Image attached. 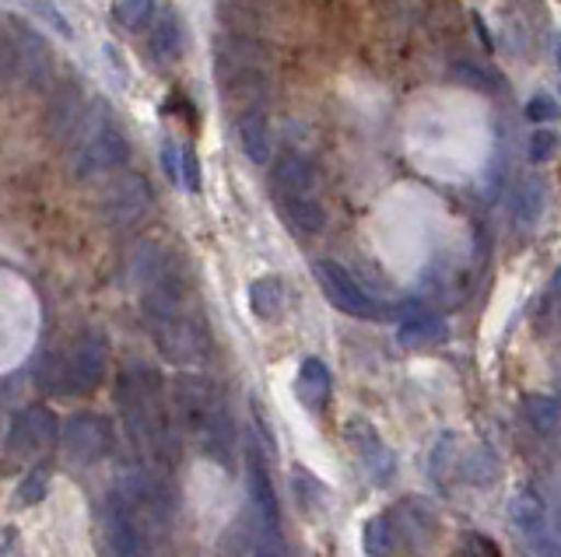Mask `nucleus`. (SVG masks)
Segmentation results:
<instances>
[{
	"instance_id": "393cba45",
	"label": "nucleus",
	"mask_w": 561,
	"mask_h": 557,
	"mask_svg": "<svg viewBox=\"0 0 561 557\" xmlns=\"http://www.w3.org/2000/svg\"><path fill=\"white\" fill-rule=\"evenodd\" d=\"M154 19V0H119L116 4V22L123 28H145Z\"/></svg>"
},
{
	"instance_id": "f704fd0d",
	"label": "nucleus",
	"mask_w": 561,
	"mask_h": 557,
	"mask_svg": "<svg viewBox=\"0 0 561 557\" xmlns=\"http://www.w3.org/2000/svg\"><path fill=\"white\" fill-rule=\"evenodd\" d=\"M551 288H554V291H558V294H561V267H558V270H554V281H551Z\"/></svg>"
},
{
	"instance_id": "9d476101",
	"label": "nucleus",
	"mask_w": 561,
	"mask_h": 557,
	"mask_svg": "<svg viewBox=\"0 0 561 557\" xmlns=\"http://www.w3.org/2000/svg\"><path fill=\"white\" fill-rule=\"evenodd\" d=\"M347 442H351V449L358 452V460L365 466V474L373 477V484H386L393 477L397 456L386 449V442L379 439V431L373 425H368V421H347Z\"/></svg>"
},
{
	"instance_id": "c9c22d12",
	"label": "nucleus",
	"mask_w": 561,
	"mask_h": 557,
	"mask_svg": "<svg viewBox=\"0 0 561 557\" xmlns=\"http://www.w3.org/2000/svg\"><path fill=\"white\" fill-rule=\"evenodd\" d=\"M554 57H558V71H561V36H558V43H554Z\"/></svg>"
},
{
	"instance_id": "72a5a7b5",
	"label": "nucleus",
	"mask_w": 561,
	"mask_h": 557,
	"mask_svg": "<svg viewBox=\"0 0 561 557\" xmlns=\"http://www.w3.org/2000/svg\"><path fill=\"white\" fill-rule=\"evenodd\" d=\"M32 11H35V14H43V19H46V22H49L53 28H60V36H64V39H70V25H67V22L60 19L57 11H49L46 4H32Z\"/></svg>"
},
{
	"instance_id": "7c9ffc66",
	"label": "nucleus",
	"mask_w": 561,
	"mask_h": 557,
	"mask_svg": "<svg viewBox=\"0 0 561 557\" xmlns=\"http://www.w3.org/2000/svg\"><path fill=\"white\" fill-rule=\"evenodd\" d=\"M162 169L172 183H183V148H175L172 141L162 148Z\"/></svg>"
},
{
	"instance_id": "39448f33",
	"label": "nucleus",
	"mask_w": 561,
	"mask_h": 557,
	"mask_svg": "<svg viewBox=\"0 0 561 557\" xmlns=\"http://www.w3.org/2000/svg\"><path fill=\"white\" fill-rule=\"evenodd\" d=\"M312 274H316V281H320L323 294L333 302V309H341L344 316H355V320H379L382 316L379 302L341 264H333V259H316Z\"/></svg>"
},
{
	"instance_id": "9b49d317",
	"label": "nucleus",
	"mask_w": 561,
	"mask_h": 557,
	"mask_svg": "<svg viewBox=\"0 0 561 557\" xmlns=\"http://www.w3.org/2000/svg\"><path fill=\"white\" fill-rule=\"evenodd\" d=\"M245 460H250V491H253V504H256L260 533L280 536V501H277L271 469H267V463H263L256 442H250V449H245Z\"/></svg>"
},
{
	"instance_id": "6ab92c4d",
	"label": "nucleus",
	"mask_w": 561,
	"mask_h": 557,
	"mask_svg": "<svg viewBox=\"0 0 561 557\" xmlns=\"http://www.w3.org/2000/svg\"><path fill=\"white\" fill-rule=\"evenodd\" d=\"M148 49H151V57H154L158 67L180 60V54H183V25H180V19H175L172 11H165L162 19L154 22Z\"/></svg>"
},
{
	"instance_id": "e433bc0d",
	"label": "nucleus",
	"mask_w": 561,
	"mask_h": 557,
	"mask_svg": "<svg viewBox=\"0 0 561 557\" xmlns=\"http://www.w3.org/2000/svg\"><path fill=\"white\" fill-rule=\"evenodd\" d=\"M137 557H140V554H137Z\"/></svg>"
},
{
	"instance_id": "4468645a",
	"label": "nucleus",
	"mask_w": 561,
	"mask_h": 557,
	"mask_svg": "<svg viewBox=\"0 0 561 557\" xmlns=\"http://www.w3.org/2000/svg\"><path fill=\"white\" fill-rule=\"evenodd\" d=\"M236 130H239V144L245 151V159L256 165L271 159V127H267V113H263V106L242 109L236 119Z\"/></svg>"
},
{
	"instance_id": "1a4fd4ad",
	"label": "nucleus",
	"mask_w": 561,
	"mask_h": 557,
	"mask_svg": "<svg viewBox=\"0 0 561 557\" xmlns=\"http://www.w3.org/2000/svg\"><path fill=\"white\" fill-rule=\"evenodd\" d=\"M60 434V425H57V414L46 410V407H25L14 414V421L8 428V449L14 456H32V452H39L46 445L57 442Z\"/></svg>"
},
{
	"instance_id": "ddd939ff",
	"label": "nucleus",
	"mask_w": 561,
	"mask_h": 557,
	"mask_svg": "<svg viewBox=\"0 0 561 557\" xmlns=\"http://www.w3.org/2000/svg\"><path fill=\"white\" fill-rule=\"evenodd\" d=\"M84 95L78 84H67V89L57 92V98L49 102L46 109V134L53 137V141H70V137L78 134V127L84 124Z\"/></svg>"
},
{
	"instance_id": "a211bd4d",
	"label": "nucleus",
	"mask_w": 561,
	"mask_h": 557,
	"mask_svg": "<svg viewBox=\"0 0 561 557\" xmlns=\"http://www.w3.org/2000/svg\"><path fill=\"white\" fill-rule=\"evenodd\" d=\"M543 207H548V186L540 176H526L513 194V218L519 229H534L543 218Z\"/></svg>"
},
{
	"instance_id": "423d86ee",
	"label": "nucleus",
	"mask_w": 561,
	"mask_h": 557,
	"mask_svg": "<svg viewBox=\"0 0 561 557\" xmlns=\"http://www.w3.org/2000/svg\"><path fill=\"white\" fill-rule=\"evenodd\" d=\"M8 43H11V74L22 78L28 89H46L53 78V57L43 36H35L25 22L11 19Z\"/></svg>"
},
{
	"instance_id": "473e14b6",
	"label": "nucleus",
	"mask_w": 561,
	"mask_h": 557,
	"mask_svg": "<svg viewBox=\"0 0 561 557\" xmlns=\"http://www.w3.org/2000/svg\"><path fill=\"white\" fill-rule=\"evenodd\" d=\"M253 557H285V544H280V536L260 533V536H256V550H253Z\"/></svg>"
},
{
	"instance_id": "2eb2a0df",
	"label": "nucleus",
	"mask_w": 561,
	"mask_h": 557,
	"mask_svg": "<svg viewBox=\"0 0 561 557\" xmlns=\"http://www.w3.org/2000/svg\"><path fill=\"white\" fill-rule=\"evenodd\" d=\"M277 211L280 218H285V224L295 232V235H320L323 232V224H327V211H323V204L316 194L309 197H285V200H277Z\"/></svg>"
},
{
	"instance_id": "aec40b11",
	"label": "nucleus",
	"mask_w": 561,
	"mask_h": 557,
	"mask_svg": "<svg viewBox=\"0 0 561 557\" xmlns=\"http://www.w3.org/2000/svg\"><path fill=\"white\" fill-rule=\"evenodd\" d=\"M110 544L116 557H137V526H134V512L127 498H113L110 501Z\"/></svg>"
},
{
	"instance_id": "c756f323",
	"label": "nucleus",
	"mask_w": 561,
	"mask_h": 557,
	"mask_svg": "<svg viewBox=\"0 0 561 557\" xmlns=\"http://www.w3.org/2000/svg\"><path fill=\"white\" fill-rule=\"evenodd\" d=\"M554 148H558V137L551 130H537L530 137V159L534 162H548L551 154H554Z\"/></svg>"
},
{
	"instance_id": "5701e85b",
	"label": "nucleus",
	"mask_w": 561,
	"mask_h": 557,
	"mask_svg": "<svg viewBox=\"0 0 561 557\" xmlns=\"http://www.w3.org/2000/svg\"><path fill=\"white\" fill-rule=\"evenodd\" d=\"M543 515H548V509H543V498L534 487H523V491L508 501V522H513L519 533H537L543 526Z\"/></svg>"
},
{
	"instance_id": "bb28decb",
	"label": "nucleus",
	"mask_w": 561,
	"mask_h": 557,
	"mask_svg": "<svg viewBox=\"0 0 561 557\" xmlns=\"http://www.w3.org/2000/svg\"><path fill=\"white\" fill-rule=\"evenodd\" d=\"M453 557H502L499 544L484 533H463Z\"/></svg>"
},
{
	"instance_id": "cd10ccee",
	"label": "nucleus",
	"mask_w": 561,
	"mask_h": 557,
	"mask_svg": "<svg viewBox=\"0 0 561 557\" xmlns=\"http://www.w3.org/2000/svg\"><path fill=\"white\" fill-rule=\"evenodd\" d=\"M49 491V480H46V469H32V474L18 484V504H39Z\"/></svg>"
},
{
	"instance_id": "f03ea898",
	"label": "nucleus",
	"mask_w": 561,
	"mask_h": 557,
	"mask_svg": "<svg viewBox=\"0 0 561 557\" xmlns=\"http://www.w3.org/2000/svg\"><path fill=\"white\" fill-rule=\"evenodd\" d=\"M151 337H154L158 351H162V358L172 361V364H193V361L210 358L207 323L197 320V316H186V312L151 326Z\"/></svg>"
},
{
	"instance_id": "b1692460",
	"label": "nucleus",
	"mask_w": 561,
	"mask_h": 557,
	"mask_svg": "<svg viewBox=\"0 0 561 557\" xmlns=\"http://www.w3.org/2000/svg\"><path fill=\"white\" fill-rule=\"evenodd\" d=\"M519 410L526 417V425H530L534 431H540V434H548V431H554L561 425V399L558 396L530 393V396H523Z\"/></svg>"
},
{
	"instance_id": "f257e3e1",
	"label": "nucleus",
	"mask_w": 561,
	"mask_h": 557,
	"mask_svg": "<svg viewBox=\"0 0 561 557\" xmlns=\"http://www.w3.org/2000/svg\"><path fill=\"white\" fill-rule=\"evenodd\" d=\"M78 144H75V169L78 179H102L110 172H119L130 159V144L123 130L116 127L113 113L105 109V102H95V109H88L84 124L78 127Z\"/></svg>"
},
{
	"instance_id": "a878e982",
	"label": "nucleus",
	"mask_w": 561,
	"mask_h": 557,
	"mask_svg": "<svg viewBox=\"0 0 561 557\" xmlns=\"http://www.w3.org/2000/svg\"><path fill=\"white\" fill-rule=\"evenodd\" d=\"M453 78H456V81H463V84H470V89H478V92H495V89H502L499 74L481 71V67H478V63H470V60L456 63V67H453Z\"/></svg>"
},
{
	"instance_id": "c85d7f7f",
	"label": "nucleus",
	"mask_w": 561,
	"mask_h": 557,
	"mask_svg": "<svg viewBox=\"0 0 561 557\" xmlns=\"http://www.w3.org/2000/svg\"><path fill=\"white\" fill-rule=\"evenodd\" d=\"M526 116L534 119V124H551V119H558V106L551 95H534L530 102H526Z\"/></svg>"
},
{
	"instance_id": "f3484780",
	"label": "nucleus",
	"mask_w": 561,
	"mask_h": 557,
	"mask_svg": "<svg viewBox=\"0 0 561 557\" xmlns=\"http://www.w3.org/2000/svg\"><path fill=\"white\" fill-rule=\"evenodd\" d=\"M298 396H302V404L320 410L330 404V390H333V379H330V369L320 361V358H306L298 364V382H295Z\"/></svg>"
},
{
	"instance_id": "dca6fc26",
	"label": "nucleus",
	"mask_w": 561,
	"mask_h": 557,
	"mask_svg": "<svg viewBox=\"0 0 561 557\" xmlns=\"http://www.w3.org/2000/svg\"><path fill=\"white\" fill-rule=\"evenodd\" d=\"M403 547V533L400 526L390 519V512L368 515L362 526V550L365 557H393Z\"/></svg>"
},
{
	"instance_id": "f8f14e48",
	"label": "nucleus",
	"mask_w": 561,
	"mask_h": 557,
	"mask_svg": "<svg viewBox=\"0 0 561 557\" xmlns=\"http://www.w3.org/2000/svg\"><path fill=\"white\" fill-rule=\"evenodd\" d=\"M271 186H274V200L309 197L316 194V169L298 151H285V154H277V162H274Z\"/></svg>"
},
{
	"instance_id": "0eeeda50",
	"label": "nucleus",
	"mask_w": 561,
	"mask_h": 557,
	"mask_svg": "<svg viewBox=\"0 0 561 557\" xmlns=\"http://www.w3.org/2000/svg\"><path fill=\"white\" fill-rule=\"evenodd\" d=\"M64 449L75 463H99L113 449V425L99 414H78L64 428Z\"/></svg>"
},
{
	"instance_id": "2f4dec72",
	"label": "nucleus",
	"mask_w": 561,
	"mask_h": 557,
	"mask_svg": "<svg viewBox=\"0 0 561 557\" xmlns=\"http://www.w3.org/2000/svg\"><path fill=\"white\" fill-rule=\"evenodd\" d=\"M183 186L190 189V194H197L201 189V165H197V154H193L190 148H183Z\"/></svg>"
},
{
	"instance_id": "20e7f679",
	"label": "nucleus",
	"mask_w": 561,
	"mask_h": 557,
	"mask_svg": "<svg viewBox=\"0 0 561 557\" xmlns=\"http://www.w3.org/2000/svg\"><path fill=\"white\" fill-rule=\"evenodd\" d=\"M105 361H110V344L99 329H84V334L64 351V382L67 393H92L105 379Z\"/></svg>"
},
{
	"instance_id": "7ed1b4c3",
	"label": "nucleus",
	"mask_w": 561,
	"mask_h": 557,
	"mask_svg": "<svg viewBox=\"0 0 561 557\" xmlns=\"http://www.w3.org/2000/svg\"><path fill=\"white\" fill-rule=\"evenodd\" d=\"M151 183L137 172H119V176L102 189V200H99V211L105 218V224L113 229H130L140 218L151 211Z\"/></svg>"
},
{
	"instance_id": "412c9836",
	"label": "nucleus",
	"mask_w": 561,
	"mask_h": 557,
	"mask_svg": "<svg viewBox=\"0 0 561 557\" xmlns=\"http://www.w3.org/2000/svg\"><path fill=\"white\" fill-rule=\"evenodd\" d=\"M280 309H285V281L274 274L267 277H256V281L250 285V312L256 320L271 323L280 316Z\"/></svg>"
},
{
	"instance_id": "6e6552de",
	"label": "nucleus",
	"mask_w": 561,
	"mask_h": 557,
	"mask_svg": "<svg viewBox=\"0 0 561 557\" xmlns=\"http://www.w3.org/2000/svg\"><path fill=\"white\" fill-rule=\"evenodd\" d=\"M172 399H175V410H180V417H183L193 434L207 425L210 414L225 407V393L204 375H180V379H175Z\"/></svg>"
},
{
	"instance_id": "4be33fe9",
	"label": "nucleus",
	"mask_w": 561,
	"mask_h": 557,
	"mask_svg": "<svg viewBox=\"0 0 561 557\" xmlns=\"http://www.w3.org/2000/svg\"><path fill=\"white\" fill-rule=\"evenodd\" d=\"M397 340L403 347H432V344H443L446 340V323L438 320V316H428V312H421V316H411V320L400 323Z\"/></svg>"
}]
</instances>
